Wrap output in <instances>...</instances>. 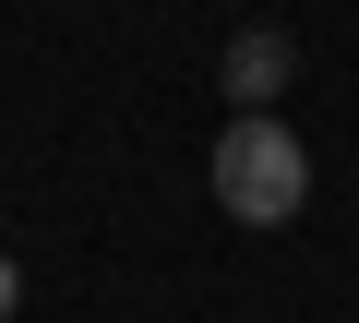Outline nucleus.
Instances as JSON below:
<instances>
[{
  "label": "nucleus",
  "mask_w": 359,
  "mask_h": 323,
  "mask_svg": "<svg viewBox=\"0 0 359 323\" xmlns=\"http://www.w3.org/2000/svg\"><path fill=\"white\" fill-rule=\"evenodd\" d=\"M216 204L240 228H287L311 204V144L276 108H228V132H216Z\"/></svg>",
  "instance_id": "obj_1"
},
{
  "label": "nucleus",
  "mask_w": 359,
  "mask_h": 323,
  "mask_svg": "<svg viewBox=\"0 0 359 323\" xmlns=\"http://www.w3.org/2000/svg\"><path fill=\"white\" fill-rule=\"evenodd\" d=\"M216 84H228V108H276V96L299 84V36H287V25H240L228 60H216Z\"/></svg>",
  "instance_id": "obj_2"
},
{
  "label": "nucleus",
  "mask_w": 359,
  "mask_h": 323,
  "mask_svg": "<svg viewBox=\"0 0 359 323\" xmlns=\"http://www.w3.org/2000/svg\"><path fill=\"white\" fill-rule=\"evenodd\" d=\"M13 299H25V275H13V252H0V323H13Z\"/></svg>",
  "instance_id": "obj_3"
}]
</instances>
